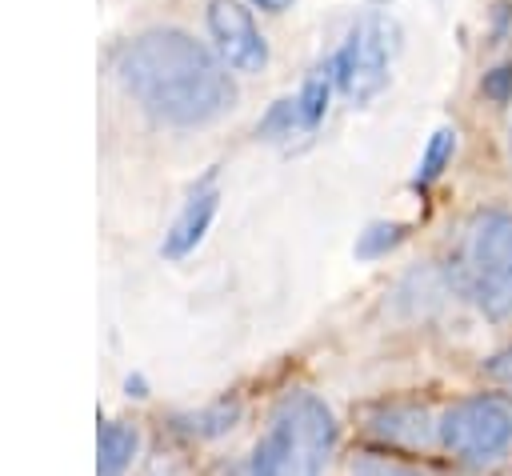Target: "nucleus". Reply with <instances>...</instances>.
I'll return each mask as SVG.
<instances>
[{
  "label": "nucleus",
  "instance_id": "7ed1b4c3",
  "mask_svg": "<svg viewBox=\"0 0 512 476\" xmlns=\"http://www.w3.org/2000/svg\"><path fill=\"white\" fill-rule=\"evenodd\" d=\"M460 292L496 324H512V212L480 208L460 232L452 260Z\"/></svg>",
  "mask_w": 512,
  "mask_h": 476
},
{
  "label": "nucleus",
  "instance_id": "f8f14e48",
  "mask_svg": "<svg viewBox=\"0 0 512 476\" xmlns=\"http://www.w3.org/2000/svg\"><path fill=\"white\" fill-rule=\"evenodd\" d=\"M292 132H304V120H300L296 96H284V100H276V104L264 112V120L256 124V136H264V140H284V136H292Z\"/></svg>",
  "mask_w": 512,
  "mask_h": 476
},
{
  "label": "nucleus",
  "instance_id": "1a4fd4ad",
  "mask_svg": "<svg viewBox=\"0 0 512 476\" xmlns=\"http://www.w3.org/2000/svg\"><path fill=\"white\" fill-rule=\"evenodd\" d=\"M136 456V428L120 424V420H108L100 428V464L96 472L100 476H120Z\"/></svg>",
  "mask_w": 512,
  "mask_h": 476
},
{
  "label": "nucleus",
  "instance_id": "9b49d317",
  "mask_svg": "<svg viewBox=\"0 0 512 476\" xmlns=\"http://www.w3.org/2000/svg\"><path fill=\"white\" fill-rule=\"evenodd\" d=\"M452 152H456V132H452V128H436L432 140H428V148H424V156H420V168H416V176H412V188H428V184L448 168Z\"/></svg>",
  "mask_w": 512,
  "mask_h": 476
},
{
  "label": "nucleus",
  "instance_id": "9d476101",
  "mask_svg": "<svg viewBox=\"0 0 512 476\" xmlns=\"http://www.w3.org/2000/svg\"><path fill=\"white\" fill-rule=\"evenodd\" d=\"M336 76H332V64L324 60L308 80L304 88L296 92V104H300V120H304V132H312L320 120H324V108H328V92H332Z\"/></svg>",
  "mask_w": 512,
  "mask_h": 476
},
{
  "label": "nucleus",
  "instance_id": "ddd939ff",
  "mask_svg": "<svg viewBox=\"0 0 512 476\" xmlns=\"http://www.w3.org/2000/svg\"><path fill=\"white\" fill-rule=\"evenodd\" d=\"M236 416H240V404L220 400V404H212V408H204V412L180 416L176 424H180L184 432H196V436H220V432H228V428L236 424Z\"/></svg>",
  "mask_w": 512,
  "mask_h": 476
},
{
  "label": "nucleus",
  "instance_id": "dca6fc26",
  "mask_svg": "<svg viewBox=\"0 0 512 476\" xmlns=\"http://www.w3.org/2000/svg\"><path fill=\"white\" fill-rule=\"evenodd\" d=\"M480 92H484L492 104H508V100H512V64L488 68L484 80H480Z\"/></svg>",
  "mask_w": 512,
  "mask_h": 476
},
{
  "label": "nucleus",
  "instance_id": "f257e3e1",
  "mask_svg": "<svg viewBox=\"0 0 512 476\" xmlns=\"http://www.w3.org/2000/svg\"><path fill=\"white\" fill-rule=\"evenodd\" d=\"M116 76L148 116L172 128L208 124L236 100L228 68L180 28L140 32L116 56Z\"/></svg>",
  "mask_w": 512,
  "mask_h": 476
},
{
  "label": "nucleus",
  "instance_id": "2eb2a0df",
  "mask_svg": "<svg viewBox=\"0 0 512 476\" xmlns=\"http://www.w3.org/2000/svg\"><path fill=\"white\" fill-rule=\"evenodd\" d=\"M352 476H424L420 468H408L400 460H388V456H360L352 464Z\"/></svg>",
  "mask_w": 512,
  "mask_h": 476
},
{
  "label": "nucleus",
  "instance_id": "6ab92c4d",
  "mask_svg": "<svg viewBox=\"0 0 512 476\" xmlns=\"http://www.w3.org/2000/svg\"><path fill=\"white\" fill-rule=\"evenodd\" d=\"M508 160H512V128H508Z\"/></svg>",
  "mask_w": 512,
  "mask_h": 476
},
{
  "label": "nucleus",
  "instance_id": "423d86ee",
  "mask_svg": "<svg viewBox=\"0 0 512 476\" xmlns=\"http://www.w3.org/2000/svg\"><path fill=\"white\" fill-rule=\"evenodd\" d=\"M208 32L216 40L220 60L232 72H260L268 64V44L252 20V12L236 0H212L208 4Z\"/></svg>",
  "mask_w": 512,
  "mask_h": 476
},
{
  "label": "nucleus",
  "instance_id": "4468645a",
  "mask_svg": "<svg viewBox=\"0 0 512 476\" xmlns=\"http://www.w3.org/2000/svg\"><path fill=\"white\" fill-rule=\"evenodd\" d=\"M404 224H392V220H376V224H368L364 232H360V240H356V256L360 260H376V256H384L388 248H396L400 240H404Z\"/></svg>",
  "mask_w": 512,
  "mask_h": 476
},
{
  "label": "nucleus",
  "instance_id": "39448f33",
  "mask_svg": "<svg viewBox=\"0 0 512 476\" xmlns=\"http://www.w3.org/2000/svg\"><path fill=\"white\" fill-rule=\"evenodd\" d=\"M436 428H440V444L460 464H488L512 448V400L500 392L456 400Z\"/></svg>",
  "mask_w": 512,
  "mask_h": 476
},
{
  "label": "nucleus",
  "instance_id": "6e6552de",
  "mask_svg": "<svg viewBox=\"0 0 512 476\" xmlns=\"http://www.w3.org/2000/svg\"><path fill=\"white\" fill-rule=\"evenodd\" d=\"M372 432H380L384 440L392 444H404V448H420L428 440V412L424 408H384L376 420H372Z\"/></svg>",
  "mask_w": 512,
  "mask_h": 476
},
{
  "label": "nucleus",
  "instance_id": "a211bd4d",
  "mask_svg": "<svg viewBox=\"0 0 512 476\" xmlns=\"http://www.w3.org/2000/svg\"><path fill=\"white\" fill-rule=\"evenodd\" d=\"M252 4H256V8H264V12H284L292 0H252Z\"/></svg>",
  "mask_w": 512,
  "mask_h": 476
},
{
  "label": "nucleus",
  "instance_id": "20e7f679",
  "mask_svg": "<svg viewBox=\"0 0 512 476\" xmlns=\"http://www.w3.org/2000/svg\"><path fill=\"white\" fill-rule=\"evenodd\" d=\"M400 48V28L388 12H364L356 16V24L348 28V36L340 40V48L328 56L336 88L352 100V104H368L372 96L384 92L388 76H392V56Z\"/></svg>",
  "mask_w": 512,
  "mask_h": 476
},
{
  "label": "nucleus",
  "instance_id": "0eeeda50",
  "mask_svg": "<svg viewBox=\"0 0 512 476\" xmlns=\"http://www.w3.org/2000/svg\"><path fill=\"white\" fill-rule=\"evenodd\" d=\"M216 200H220V192H216L212 176L192 188V196L184 200L180 216L172 220V228H168V236H164V256L180 260V256H188V252L204 240V232H208V224H212V216H216Z\"/></svg>",
  "mask_w": 512,
  "mask_h": 476
},
{
  "label": "nucleus",
  "instance_id": "f3484780",
  "mask_svg": "<svg viewBox=\"0 0 512 476\" xmlns=\"http://www.w3.org/2000/svg\"><path fill=\"white\" fill-rule=\"evenodd\" d=\"M488 376H496L500 384H508V388H512V348L488 360Z\"/></svg>",
  "mask_w": 512,
  "mask_h": 476
},
{
  "label": "nucleus",
  "instance_id": "f03ea898",
  "mask_svg": "<svg viewBox=\"0 0 512 476\" xmlns=\"http://www.w3.org/2000/svg\"><path fill=\"white\" fill-rule=\"evenodd\" d=\"M336 448L332 408L316 392H288L272 416L264 436L256 440L244 476H320Z\"/></svg>",
  "mask_w": 512,
  "mask_h": 476
}]
</instances>
